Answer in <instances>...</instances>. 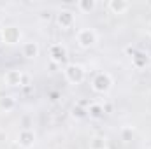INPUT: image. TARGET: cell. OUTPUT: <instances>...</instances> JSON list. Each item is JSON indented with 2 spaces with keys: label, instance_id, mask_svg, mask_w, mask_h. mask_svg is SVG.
Returning <instances> with one entry per match:
<instances>
[{
  "label": "cell",
  "instance_id": "6da1fadb",
  "mask_svg": "<svg viewBox=\"0 0 151 149\" xmlns=\"http://www.w3.org/2000/svg\"><path fill=\"white\" fill-rule=\"evenodd\" d=\"M63 72H65V79H67L70 84H79V82H83V81H84V75H86L84 67L79 65V63H69Z\"/></svg>",
  "mask_w": 151,
  "mask_h": 149
},
{
  "label": "cell",
  "instance_id": "7a4b0ae2",
  "mask_svg": "<svg viewBox=\"0 0 151 149\" xmlns=\"http://www.w3.org/2000/svg\"><path fill=\"white\" fill-rule=\"evenodd\" d=\"M97 32L93 30V28H81L79 32H77V35H76V40H77V44L83 47V49H90L91 46H95L97 44Z\"/></svg>",
  "mask_w": 151,
  "mask_h": 149
},
{
  "label": "cell",
  "instance_id": "3957f363",
  "mask_svg": "<svg viewBox=\"0 0 151 149\" xmlns=\"http://www.w3.org/2000/svg\"><path fill=\"white\" fill-rule=\"evenodd\" d=\"M111 86H113V77L107 72H99L91 81V88L97 93H107L111 90Z\"/></svg>",
  "mask_w": 151,
  "mask_h": 149
},
{
  "label": "cell",
  "instance_id": "277c9868",
  "mask_svg": "<svg viewBox=\"0 0 151 149\" xmlns=\"http://www.w3.org/2000/svg\"><path fill=\"white\" fill-rule=\"evenodd\" d=\"M2 40L5 42V44H18L19 40H21V30L18 28V27H12V25H9V27H4L2 28Z\"/></svg>",
  "mask_w": 151,
  "mask_h": 149
},
{
  "label": "cell",
  "instance_id": "5b68a950",
  "mask_svg": "<svg viewBox=\"0 0 151 149\" xmlns=\"http://www.w3.org/2000/svg\"><path fill=\"white\" fill-rule=\"evenodd\" d=\"M49 56H51V62L58 65V63H63V62L67 60L69 51H67V47H65L63 44H51V47H49Z\"/></svg>",
  "mask_w": 151,
  "mask_h": 149
},
{
  "label": "cell",
  "instance_id": "8992f818",
  "mask_svg": "<svg viewBox=\"0 0 151 149\" xmlns=\"http://www.w3.org/2000/svg\"><path fill=\"white\" fill-rule=\"evenodd\" d=\"M56 21H58V25L63 28V30H69V28H72L74 27V12L72 11H69V9H63V11H60L58 14H56Z\"/></svg>",
  "mask_w": 151,
  "mask_h": 149
},
{
  "label": "cell",
  "instance_id": "52a82bcc",
  "mask_svg": "<svg viewBox=\"0 0 151 149\" xmlns=\"http://www.w3.org/2000/svg\"><path fill=\"white\" fill-rule=\"evenodd\" d=\"M18 144L23 149H30L35 144V133L30 130V128H23L18 135Z\"/></svg>",
  "mask_w": 151,
  "mask_h": 149
},
{
  "label": "cell",
  "instance_id": "ba28073f",
  "mask_svg": "<svg viewBox=\"0 0 151 149\" xmlns=\"http://www.w3.org/2000/svg\"><path fill=\"white\" fill-rule=\"evenodd\" d=\"M23 72L21 70H16V69H12V70H7L5 74H4V82L7 84V86H21L23 84Z\"/></svg>",
  "mask_w": 151,
  "mask_h": 149
},
{
  "label": "cell",
  "instance_id": "9c48e42d",
  "mask_svg": "<svg viewBox=\"0 0 151 149\" xmlns=\"http://www.w3.org/2000/svg\"><path fill=\"white\" fill-rule=\"evenodd\" d=\"M21 51H23V56H25V58H28V60H35V58L39 56V53H40V47H39L37 42L28 40V42L23 44Z\"/></svg>",
  "mask_w": 151,
  "mask_h": 149
},
{
  "label": "cell",
  "instance_id": "30bf717a",
  "mask_svg": "<svg viewBox=\"0 0 151 149\" xmlns=\"http://www.w3.org/2000/svg\"><path fill=\"white\" fill-rule=\"evenodd\" d=\"M107 7H109V11H111L113 14H125V12L130 9V4H128L127 0H111V2L107 4Z\"/></svg>",
  "mask_w": 151,
  "mask_h": 149
},
{
  "label": "cell",
  "instance_id": "8fae6325",
  "mask_svg": "<svg viewBox=\"0 0 151 149\" xmlns=\"http://www.w3.org/2000/svg\"><path fill=\"white\" fill-rule=\"evenodd\" d=\"M77 9L81 12H84V14H90V12H93L97 9V2L95 0H79L77 2Z\"/></svg>",
  "mask_w": 151,
  "mask_h": 149
},
{
  "label": "cell",
  "instance_id": "7c38bea8",
  "mask_svg": "<svg viewBox=\"0 0 151 149\" xmlns=\"http://www.w3.org/2000/svg\"><path fill=\"white\" fill-rule=\"evenodd\" d=\"M148 62H150V58H148L146 53H135L132 56V63H134L135 69H144L148 65Z\"/></svg>",
  "mask_w": 151,
  "mask_h": 149
},
{
  "label": "cell",
  "instance_id": "4fadbf2b",
  "mask_svg": "<svg viewBox=\"0 0 151 149\" xmlns=\"http://www.w3.org/2000/svg\"><path fill=\"white\" fill-rule=\"evenodd\" d=\"M104 105H100V104H90V107H88V116L91 117V119H100L102 116H104Z\"/></svg>",
  "mask_w": 151,
  "mask_h": 149
},
{
  "label": "cell",
  "instance_id": "5bb4252c",
  "mask_svg": "<svg viewBox=\"0 0 151 149\" xmlns=\"http://www.w3.org/2000/svg\"><path fill=\"white\" fill-rule=\"evenodd\" d=\"M106 144H107V139L95 137V139L90 140V149H106Z\"/></svg>",
  "mask_w": 151,
  "mask_h": 149
},
{
  "label": "cell",
  "instance_id": "9a60e30c",
  "mask_svg": "<svg viewBox=\"0 0 151 149\" xmlns=\"http://www.w3.org/2000/svg\"><path fill=\"white\" fill-rule=\"evenodd\" d=\"M14 105H16V100H14L12 97H4V98L0 100V107H2L4 111H12Z\"/></svg>",
  "mask_w": 151,
  "mask_h": 149
},
{
  "label": "cell",
  "instance_id": "2e32d148",
  "mask_svg": "<svg viewBox=\"0 0 151 149\" xmlns=\"http://www.w3.org/2000/svg\"><path fill=\"white\" fill-rule=\"evenodd\" d=\"M72 116L76 119H84V117H88V109H84L83 105H76V107H72Z\"/></svg>",
  "mask_w": 151,
  "mask_h": 149
},
{
  "label": "cell",
  "instance_id": "e0dca14e",
  "mask_svg": "<svg viewBox=\"0 0 151 149\" xmlns=\"http://www.w3.org/2000/svg\"><path fill=\"white\" fill-rule=\"evenodd\" d=\"M132 137H134V128L132 126H123L121 128V139L125 142H128V140H132Z\"/></svg>",
  "mask_w": 151,
  "mask_h": 149
},
{
  "label": "cell",
  "instance_id": "ac0fdd59",
  "mask_svg": "<svg viewBox=\"0 0 151 149\" xmlns=\"http://www.w3.org/2000/svg\"><path fill=\"white\" fill-rule=\"evenodd\" d=\"M40 18H42V19H46V18L49 19V12H46V11H44V12H40Z\"/></svg>",
  "mask_w": 151,
  "mask_h": 149
},
{
  "label": "cell",
  "instance_id": "d6986e66",
  "mask_svg": "<svg viewBox=\"0 0 151 149\" xmlns=\"http://www.w3.org/2000/svg\"><path fill=\"white\" fill-rule=\"evenodd\" d=\"M148 34H150V35H151V21H150V23H148Z\"/></svg>",
  "mask_w": 151,
  "mask_h": 149
},
{
  "label": "cell",
  "instance_id": "ffe728a7",
  "mask_svg": "<svg viewBox=\"0 0 151 149\" xmlns=\"http://www.w3.org/2000/svg\"><path fill=\"white\" fill-rule=\"evenodd\" d=\"M106 149H107V148H106Z\"/></svg>",
  "mask_w": 151,
  "mask_h": 149
}]
</instances>
